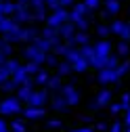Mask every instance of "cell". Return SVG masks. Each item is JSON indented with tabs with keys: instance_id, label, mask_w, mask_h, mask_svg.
Listing matches in <instances>:
<instances>
[{
	"instance_id": "1",
	"label": "cell",
	"mask_w": 130,
	"mask_h": 132,
	"mask_svg": "<svg viewBox=\"0 0 130 132\" xmlns=\"http://www.w3.org/2000/svg\"><path fill=\"white\" fill-rule=\"evenodd\" d=\"M13 19L17 21L19 25H21V23H31V21H36L34 9L29 6V2H17V11L13 13Z\"/></svg>"
},
{
	"instance_id": "2",
	"label": "cell",
	"mask_w": 130,
	"mask_h": 132,
	"mask_svg": "<svg viewBox=\"0 0 130 132\" xmlns=\"http://www.w3.org/2000/svg\"><path fill=\"white\" fill-rule=\"evenodd\" d=\"M21 98L19 96H6L0 101V113L2 115H15V113H21L23 107H21Z\"/></svg>"
},
{
	"instance_id": "3",
	"label": "cell",
	"mask_w": 130,
	"mask_h": 132,
	"mask_svg": "<svg viewBox=\"0 0 130 132\" xmlns=\"http://www.w3.org/2000/svg\"><path fill=\"white\" fill-rule=\"evenodd\" d=\"M65 21H69V11L65 9V6H59V9H55L51 15H48V19H46V25L59 27V25H63Z\"/></svg>"
},
{
	"instance_id": "4",
	"label": "cell",
	"mask_w": 130,
	"mask_h": 132,
	"mask_svg": "<svg viewBox=\"0 0 130 132\" xmlns=\"http://www.w3.org/2000/svg\"><path fill=\"white\" fill-rule=\"evenodd\" d=\"M27 61H36V63H46V55L48 53H44V51H40V48L36 46V44H29V46H25L23 48V53H21Z\"/></svg>"
},
{
	"instance_id": "5",
	"label": "cell",
	"mask_w": 130,
	"mask_h": 132,
	"mask_svg": "<svg viewBox=\"0 0 130 132\" xmlns=\"http://www.w3.org/2000/svg\"><path fill=\"white\" fill-rule=\"evenodd\" d=\"M111 96H113L111 90H101L99 94H96V98L90 103V111H99L103 107H109L111 105Z\"/></svg>"
},
{
	"instance_id": "6",
	"label": "cell",
	"mask_w": 130,
	"mask_h": 132,
	"mask_svg": "<svg viewBox=\"0 0 130 132\" xmlns=\"http://www.w3.org/2000/svg\"><path fill=\"white\" fill-rule=\"evenodd\" d=\"M46 103H48V88L34 90L31 96L27 98V105H29V107H44Z\"/></svg>"
},
{
	"instance_id": "7",
	"label": "cell",
	"mask_w": 130,
	"mask_h": 132,
	"mask_svg": "<svg viewBox=\"0 0 130 132\" xmlns=\"http://www.w3.org/2000/svg\"><path fill=\"white\" fill-rule=\"evenodd\" d=\"M111 34L120 36V40H128L130 42V23L128 21H122V19L113 21L111 23Z\"/></svg>"
},
{
	"instance_id": "8",
	"label": "cell",
	"mask_w": 130,
	"mask_h": 132,
	"mask_svg": "<svg viewBox=\"0 0 130 132\" xmlns=\"http://www.w3.org/2000/svg\"><path fill=\"white\" fill-rule=\"evenodd\" d=\"M96 80H99L101 84H113V82L120 80V76H118L116 67H103V69H99V73H96Z\"/></svg>"
},
{
	"instance_id": "9",
	"label": "cell",
	"mask_w": 130,
	"mask_h": 132,
	"mask_svg": "<svg viewBox=\"0 0 130 132\" xmlns=\"http://www.w3.org/2000/svg\"><path fill=\"white\" fill-rule=\"evenodd\" d=\"M61 94L67 98V103H69V107L71 105H78L80 103V98H82V94H80V90L74 86V84H65L63 88H61Z\"/></svg>"
},
{
	"instance_id": "10",
	"label": "cell",
	"mask_w": 130,
	"mask_h": 132,
	"mask_svg": "<svg viewBox=\"0 0 130 132\" xmlns=\"http://www.w3.org/2000/svg\"><path fill=\"white\" fill-rule=\"evenodd\" d=\"M34 84H36V82L31 80V76H29V78H27V80L23 82V84L19 86V92H17V96L21 98L23 103H27V98L31 96V92H34Z\"/></svg>"
},
{
	"instance_id": "11",
	"label": "cell",
	"mask_w": 130,
	"mask_h": 132,
	"mask_svg": "<svg viewBox=\"0 0 130 132\" xmlns=\"http://www.w3.org/2000/svg\"><path fill=\"white\" fill-rule=\"evenodd\" d=\"M59 29V36H61V40H69L76 31H78V27H76V23L74 21H65L63 25H59L57 27Z\"/></svg>"
},
{
	"instance_id": "12",
	"label": "cell",
	"mask_w": 130,
	"mask_h": 132,
	"mask_svg": "<svg viewBox=\"0 0 130 132\" xmlns=\"http://www.w3.org/2000/svg\"><path fill=\"white\" fill-rule=\"evenodd\" d=\"M86 13H88V6L84 4V2H76L74 6H71V11H69V21H78L80 17H86Z\"/></svg>"
},
{
	"instance_id": "13",
	"label": "cell",
	"mask_w": 130,
	"mask_h": 132,
	"mask_svg": "<svg viewBox=\"0 0 130 132\" xmlns=\"http://www.w3.org/2000/svg\"><path fill=\"white\" fill-rule=\"evenodd\" d=\"M94 51H96V55H99V57H109V55H111V51H113V46H111V42H109V40L101 38L99 42L94 44Z\"/></svg>"
},
{
	"instance_id": "14",
	"label": "cell",
	"mask_w": 130,
	"mask_h": 132,
	"mask_svg": "<svg viewBox=\"0 0 130 132\" xmlns=\"http://www.w3.org/2000/svg\"><path fill=\"white\" fill-rule=\"evenodd\" d=\"M23 115H25V120H40L46 115V111H44V107H29L27 105L23 109Z\"/></svg>"
},
{
	"instance_id": "15",
	"label": "cell",
	"mask_w": 130,
	"mask_h": 132,
	"mask_svg": "<svg viewBox=\"0 0 130 132\" xmlns=\"http://www.w3.org/2000/svg\"><path fill=\"white\" fill-rule=\"evenodd\" d=\"M51 107L55 109V111H67V107H69V103H67V98H65L63 94H57V96H53V101H51Z\"/></svg>"
},
{
	"instance_id": "16",
	"label": "cell",
	"mask_w": 130,
	"mask_h": 132,
	"mask_svg": "<svg viewBox=\"0 0 130 132\" xmlns=\"http://www.w3.org/2000/svg\"><path fill=\"white\" fill-rule=\"evenodd\" d=\"M71 67H74V71H78V73H84V71L90 67V63H88V59H84V55H82L80 59H76V61L71 63Z\"/></svg>"
},
{
	"instance_id": "17",
	"label": "cell",
	"mask_w": 130,
	"mask_h": 132,
	"mask_svg": "<svg viewBox=\"0 0 130 132\" xmlns=\"http://www.w3.org/2000/svg\"><path fill=\"white\" fill-rule=\"evenodd\" d=\"M34 44L40 48V51H44V53H51L53 48H55V44L48 40V38H44V36H42V38H36V40H34Z\"/></svg>"
},
{
	"instance_id": "18",
	"label": "cell",
	"mask_w": 130,
	"mask_h": 132,
	"mask_svg": "<svg viewBox=\"0 0 130 132\" xmlns=\"http://www.w3.org/2000/svg\"><path fill=\"white\" fill-rule=\"evenodd\" d=\"M27 78H29V71H27V67H25V65H21V67H19L17 71H15V73H13V80H15V82H17V84H19V86L23 84V82H25Z\"/></svg>"
},
{
	"instance_id": "19",
	"label": "cell",
	"mask_w": 130,
	"mask_h": 132,
	"mask_svg": "<svg viewBox=\"0 0 130 132\" xmlns=\"http://www.w3.org/2000/svg\"><path fill=\"white\" fill-rule=\"evenodd\" d=\"M103 4H105V11H107L109 15H118L120 9H122L120 0H103Z\"/></svg>"
},
{
	"instance_id": "20",
	"label": "cell",
	"mask_w": 130,
	"mask_h": 132,
	"mask_svg": "<svg viewBox=\"0 0 130 132\" xmlns=\"http://www.w3.org/2000/svg\"><path fill=\"white\" fill-rule=\"evenodd\" d=\"M74 71V67H71V63L67 61V59H65L63 63H57V73L61 76V78H65V76H69Z\"/></svg>"
},
{
	"instance_id": "21",
	"label": "cell",
	"mask_w": 130,
	"mask_h": 132,
	"mask_svg": "<svg viewBox=\"0 0 130 132\" xmlns=\"http://www.w3.org/2000/svg\"><path fill=\"white\" fill-rule=\"evenodd\" d=\"M84 44H88V34L82 31V29H78L74 34V46H84Z\"/></svg>"
},
{
	"instance_id": "22",
	"label": "cell",
	"mask_w": 130,
	"mask_h": 132,
	"mask_svg": "<svg viewBox=\"0 0 130 132\" xmlns=\"http://www.w3.org/2000/svg\"><path fill=\"white\" fill-rule=\"evenodd\" d=\"M116 53H118V57H128V53H130V42H128V40H120V44L116 46Z\"/></svg>"
},
{
	"instance_id": "23",
	"label": "cell",
	"mask_w": 130,
	"mask_h": 132,
	"mask_svg": "<svg viewBox=\"0 0 130 132\" xmlns=\"http://www.w3.org/2000/svg\"><path fill=\"white\" fill-rule=\"evenodd\" d=\"M2 65H4V67H6V71H9V73H11V76H13V73H15V71H17V69H19V67H21V63H19V61H17V59H6V61H4V63H2Z\"/></svg>"
},
{
	"instance_id": "24",
	"label": "cell",
	"mask_w": 130,
	"mask_h": 132,
	"mask_svg": "<svg viewBox=\"0 0 130 132\" xmlns=\"http://www.w3.org/2000/svg\"><path fill=\"white\" fill-rule=\"evenodd\" d=\"M46 88H48V90H59V88H61V76H59V73H57V76H51L48 82H46Z\"/></svg>"
},
{
	"instance_id": "25",
	"label": "cell",
	"mask_w": 130,
	"mask_h": 132,
	"mask_svg": "<svg viewBox=\"0 0 130 132\" xmlns=\"http://www.w3.org/2000/svg\"><path fill=\"white\" fill-rule=\"evenodd\" d=\"M15 88H19V84H17L13 78H9L6 82H2V84H0V90H2V92H13Z\"/></svg>"
},
{
	"instance_id": "26",
	"label": "cell",
	"mask_w": 130,
	"mask_h": 132,
	"mask_svg": "<svg viewBox=\"0 0 130 132\" xmlns=\"http://www.w3.org/2000/svg\"><path fill=\"white\" fill-rule=\"evenodd\" d=\"M48 78H51V76H48V71H46V69H40V71L36 73L34 82H36V84H40V86H46V82H48Z\"/></svg>"
},
{
	"instance_id": "27",
	"label": "cell",
	"mask_w": 130,
	"mask_h": 132,
	"mask_svg": "<svg viewBox=\"0 0 130 132\" xmlns=\"http://www.w3.org/2000/svg\"><path fill=\"white\" fill-rule=\"evenodd\" d=\"M34 15H36V21H46L48 19V6L34 9Z\"/></svg>"
},
{
	"instance_id": "28",
	"label": "cell",
	"mask_w": 130,
	"mask_h": 132,
	"mask_svg": "<svg viewBox=\"0 0 130 132\" xmlns=\"http://www.w3.org/2000/svg\"><path fill=\"white\" fill-rule=\"evenodd\" d=\"M80 51H82V55H84V59H92L94 55H96V51H94V46H90V44H84V46H80Z\"/></svg>"
},
{
	"instance_id": "29",
	"label": "cell",
	"mask_w": 130,
	"mask_h": 132,
	"mask_svg": "<svg viewBox=\"0 0 130 132\" xmlns=\"http://www.w3.org/2000/svg\"><path fill=\"white\" fill-rule=\"evenodd\" d=\"M25 67H27L29 76H36V73L40 71V63H36V61H27V63H25Z\"/></svg>"
},
{
	"instance_id": "30",
	"label": "cell",
	"mask_w": 130,
	"mask_h": 132,
	"mask_svg": "<svg viewBox=\"0 0 130 132\" xmlns=\"http://www.w3.org/2000/svg\"><path fill=\"white\" fill-rule=\"evenodd\" d=\"M116 71H118V76L122 78V76H126L128 71H130V61H124V63H120L118 67H116Z\"/></svg>"
},
{
	"instance_id": "31",
	"label": "cell",
	"mask_w": 130,
	"mask_h": 132,
	"mask_svg": "<svg viewBox=\"0 0 130 132\" xmlns=\"http://www.w3.org/2000/svg\"><path fill=\"white\" fill-rule=\"evenodd\" d=\"M11 132H25V124H23L21 120L11 122Z\"/></svg>"
},
{
	"instance_id": "32",
	"label": "cell",
	"mask_w": 130,
	"mask_h": 132,
	"mask_svg": "<svg viewBox=\"0 0 130 132\" xmlns=\"http://www.w3.org/2000/svg\"><path fill=\"white\" fill-rule=\"evenodd\" d=\"M109 34H111V25H99V27H96V36L107 38Z\"/></svg>"
},
{
	"instance_id": "33",
	"label": "cell",
	"mask_w": 130,
	"mask_h": 132,
	"mask_svg": "<svg viewBox=\"0 0 130 132\" xmlns=\"http://www.w3.org/2000/svg\"><path fill=\"white\" fill-rule=\"evenodd\" d=\"M84 4L88 6V11H96V9L103 4V0H84Z\"/></svg>"
},
{
	"instance_id": "34",
	"label": "cell",
	"mask_w": 130,
	"mask_h": 132,
	"mask_svg": "<svg viewBox=\"0 0 130 132\" xmlns=\"http://www.w3.org/2000/svg\"><path fill=\"white\" fill-rule=\"evenodd\" d=\"M76 27L82 29V31H86V29H88V19H86V17H80V19L76 21Z\"/></svg>"
},
{
	"instance_id": "35",
	"label": "cell",
	"mask_w": 130,
	"mask_h": 132,
	"mask_svg": "<svg viewBox=\"0 0 130 132\" xmlns=\"http://www.w3.org/2000/svg\"><path fill=\"white\" fill-rule=\"evenodd\" d=\"M120 105L124 107V111L130 107V92H124V94H122V98H120Z\"/></svg>"
},
{
	"instance_id": "36",
	"label": "cell",
	"mask_w": 130,
	"mask_h": 132,
	"mask_svg": "<svg viewBox=\"0 0 130 132\" xmlns=\"http://www.w3.org/2000/svg\"><path fill=\"white\" fill-rule=\"evenodd\" d=\"M44 4L48 6V11H55L61 6V0H44Z\"/></svg>"
},
{
	"instance_id": "37",
	"label": "cell",
	"mask_w": 130,
	"mask_h": 132,
	"mask_svg": "<svg viewBox=\"0 0 130 132\" xmlns=\"http://www.w3.org/2000/svg\"><path fill=\"white\" fill-rule=\"evenodd\" d=\"M9 78H13V76L6 71V67H4V65H0V84H2V82H6Z\"/></svg>"
},
{
	"instance_id": "38",
	"label": "cell",
	"mask_w": 130,
	"mask_h": 132,
	"mask_svg": "<svg viewBox=\"0 0 130 132\" xmlns=\"http://www.w3.org/2000/svg\"><path fill=\"white\" fill-rule=\"evenodd\" d=\"M118 65H120V59L116 55H109L107 57V67H118Z\"/></svg>"
},
{
	"instance_id": "39",
	"label": "cell",
	"mask_w": 130,
	"mask_h": 132,
	"mask_svg": "<svg viewBox=\"0 0 130 132\" xmlns=\"http://www.w3.org/2000/svg\"><path fill=\"white\" fill-rule=\"evenodd\" d=\"M124 128H126L124 122H113L111 124V132H124Z\"/></svg>"
},
{
	"instance_id": "40",
	"label": "cell",
	"mask_w": 130,
	"mask_h": 132,
	"mask_svg": "<svg viewBox=\"0 0 130 132\" xmlns=\"http://www.w3.org/2000/svg\"><path fill=\"white\" fill-rule=\"evenodd\" d=\"M46 65H57V55L55 53H48L46 55Z\"/></svg>"
},
{
	"instance_id": "41",
	"label": "cell",
	"mask_w": 130,
	"mask_h": 132,
	"mask_svg": "<svg viewBox=\"0 0 130 132\" xmlns=\"http://www.w3.org/2000/svg\"><path fill=\"white\" fill-rule=\"evenodd\" d=\"M122 109H124V107H122V105H120V103H113V105H109V111H111V113H113V115H118V113H120V111H122Z\"/></svg>"
},
{
	"instance_id": "42",
	"label": "cell",
	"mask_w": 130,
	"mask_h": 132,
	"mask_svg": "<svg viewBox=\"0 0 130 132\" xmlns=\"http://www.w3.org/2000/svg\"><path fill=\"white\" fill-rule=\"evenodd\" d=\"M46 126H48V128H53V130H55V128H61V120H48Z\"/></svg>"
},
{
	"instance_id": "43",
	"label": "cell",
	"mask_w": 130,
	"mask_h": 132,
	"mask_svg": "<svg viewBox=\"0 0 130 132\" xmlns=\"http://www.w3.org/2000/svg\"><path fill=\"white\" fill-rule=\"evenodd\" d=\"M29 6L31 9H40V6H46L44 0H29Z\"/></svg>"
},
{
	"instance_id": "44",
	"label": "cell",
	"mask_w": 130,
	"mask_h": 132,
	"mask_svg": "<svg viewBox=\"0 0 130 132\" xmlns=\"http://www.w3.org/2000/svg\"><path fill=\"white\" fill-rule=\"evenodd\" d=\"M124 126H130V107H128L126 113H124Z\"/></svg>"
},
{
	"instance_id": "45",
	"label": "cell",
	"mask_w": 130,
	"mask_h": 132,
	"mask_svg": "<svg viewBox=\"0 0 130 132\" xmlns=\"http://www.w3.org/2000/svg\"><path fill=\"white\" fill-rule=\"evenodd\" d=\"M69 132H94V130L86 126V128H74V130H69Z\"/></svg>"
},
{
	"instance_id": "46",
	"label": "cell",
	"mask_w": 130,
	"mask_h": 132,
	"mask_svg": "<svg viewBox=\"0 0 130 132\" xmlns=\"http://www.w3.org/2000/svg\"><path fill=\"white\" fill-rule=\"evenodd\" d=\"M96 130H107V124L101 122V124H96Z\"/></svg>"
},
{
	"instance_id": "47",
	"label": "cell",
	"mask_w": 130,
	"mask_h": 132,
	"mask_svg": "<svg viewBox=\"0 0 130 132\" xmlns=\"http://www.w3.org/2000/svg\"><path fill=\"white\" fill-rule=\"evenodd\" d=\"M4 61H6V55H4V53H2V51H0V65H2V63H4Z\"/></svg>"
},
{
	"instance_id": "48",
	"label": "cell",
	"mask_w": 130,
	"mask_h": 132,
	"mask_svg": "<svg viewBox=\"0 0 130 132\" xmlns=\"http://www.w3.org/2000/svg\"><path fill=\"white\" fill-rule=\"evenodd\" d=\"M17 2H29V0H17Z\"/></svg>"
},
{
	"instance_id": "49",
	"label": "cell",
	"mask_w": 130,
	"mask_h": 132,
	"mask_svg": "<svg viewBox=\"0 0 130 132\" xmlns=\"http://www.w3.org/2000/svg\"><path fill=\"white\" fill-rule=\"evenodd\" d=\"M0 2H4V0H0Z\"/></svg>"
},
{
	"instance_id": "50",
	"label": "cell",
	"mask_w": 130,
	"mask_h": 132,
	"mask_svg": "<svg viewBox=\"0 0 130 132\" xmlns=\"http://www.w3.org/2000/svg\"><path fill=\"white\" fill-rule=\"evenodd\" d=\"M0 44H2V40H0Z\"/></svg>"
}]
</instances>
